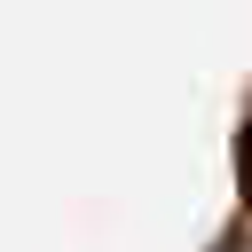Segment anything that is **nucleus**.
Segmentation results:
<instances>
[{"label": "nucleus", "instance_id": "1", "mask_svg": "<svg viewBox=\"0 0 252 252\" xmlns=\"http://www.w3.org/2000/svg\"><path fill=\"white\" fill-rule=\"evenodd\" d=\"M236 181H244V205H252V118H244V142H236Z\"/></svg>", "mask_w": 252, "mask_h": 252}]
</instances>
